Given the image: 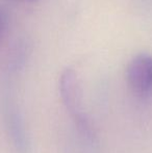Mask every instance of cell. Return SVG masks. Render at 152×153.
Returning <instances> with one entry per match:
<instances>
[{"mask_svg":"<svg viewBox=\"0 0 152 153\" xmlns=\"http://www.w3.org/2000/svg\"><path fill=\"white\" fill-rule=\"evenodd\" d=\"M59 92L63 103L75 121L78 130L83 137L93 142L95 132L89 119L83 113L80 83L73 69L67 68L63 71L59 78Z\"/></svg>","mask_w":152,"mask_h":153,"instance_id":"1","label":"cell"},{"mask_svg":"<svg viewBox=\"0 0 152 153\" xmlns=\"http://www.w3.org/2000/svg\"><path fill=\"white\" fill-rule=\"evenodd\" d=\"M126 79L132 92L146 96L152 92V55L146 52L136 54L126 68Z\"/></svg>","mask_w":152,"mask_h":153,"instance_id":"2","label":"cell"},{"mask_svg":"<svg viewBox=\"0 0 152 153\" xmlns=\"http://www.w3.org/2000/svg\"><path fill=\"white\" fill-rule=\"evenodd\" d=\"M8 28V14L2 5H0V41L4 38Z\"/></svg>","mask_w":152,"mask_h":153,"instance_id":"3","label":"cell"},{"mask_svg":"<svg viewBox=\"0 0 152 153\" xmlns=\"http://www.w3.org/2000/svg\"><path fill=\"white\" fill-rule=\"evenodd\" d=\"M21 1H28V0H21Z\"/></svg>","mask_w":152,"mask_h":153,"instance_id":"4","label":"cell"}]
</instances>
